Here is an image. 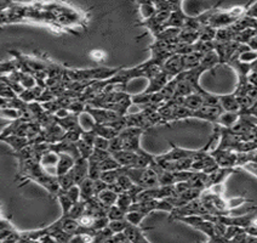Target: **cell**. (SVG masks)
Returning a JSON list of instances; mask_svg holds the SVG:
<instances>
[{"label":"cell","mask_w":257,"mask_h":243,"mask_svg":"<svg viewBox=\"0 0 257 243\" xmlns=\"http://www.w3.org/2000/svg\"><path fill=\"white\" fill-rule=\"evenodd\" d=\"M182 105L188 108V110L193 111V112L200 110V108L204 106L203 93H193L191 95L186 96L182 100Z\"/></svg>","instance_id":"obj_15"},{"label":"cell","mask_w":257,"mask_h":243,"mask_svg":"<svg viewBox=\"0 0 257 243\" xmlns=\"http://www.w3.org/2000/svg\"><path fill=\"white\" fill-rule=\"evenodd\" d=\"M162 69L166 73V74L170 75L171 78H176L177 75L183 72L182 57H181V55H172L170 58H168V60L165 61Z\"/></svg>","instance_id":"obj_7"},{"label":"cell","mask_w":257,"mask_h":243,"mask_svg":"<svg viewBox=\"0 0 257 243\" xmlns=\"http://www.w3.org/2000/svg\"><path fill=\"white\" fill-rule=\"evenodd\" d=\"M179 221L185 222V224L189 225V226L193 227V229L200 231V232L205 233V235L209 237H214L215 233V224L214 222L206 220L203 216L200 215H191V216H183V218L177 219Z\"/></svg>","instance_id":"obj_4"},{"label":"cell","mask_w":257,"mask_h":243,"mask_svg":"<svg viewBox=\"0 0 257 243\" xmlns=\"http://www.w3.org/2000/svg\"><path fill=\"white\" fill-rule=\"evenodd\" d=\"M126 175L135 185L145 190L159 186L157 173L151 167L148 168H126Z\"/></svg>","instance_id":"obj_2"},{"label":"cell","mask_w":257,"mask_h":243,"mask_svg":"<svg viewBox=\"0 0 257 243\" xmlns=\"http://www.w3.org/2000/svg\"><path fill=\"white\" fill-rule=\"evenodd\" d=\"M171 11H157V14L154 16H152L151 19L145 20V21H141L137 26H141V27H145L146 29H148L150 33L153 34L154 37H157L160 32L164 31V26L166 21L170 17Z\"/></svg>","instance_id":"obj_3"},{"label":"cell","mask_w":257,"mask_h":243,"mask_svg":"<svg viewBox=\"0 0 257 243\" xmlns=\"http://www.w3.org/2000/svg\"><path fill=\"white\" fill-rule=\"evenodd\" d=\"M0 98L7 99V100H13V99L17 98L16 94L14 93V90L9 86L5 77H0Z\"/></svg>","instance_id":"obj_25"},{"label":"cell","mask_w":257,"mask_h":243,"mask_svg":"<svg viewBox=\"0 0 257 243\" xmlns=\"http://www.w3.org/2000/svg\"><path fill=\"white\" fill-rule=\"evenodd\" d=\"M118 196L115 192H113L112 190L107 189L104 191H102L100 195L97 196V200L103 204L104 207L110 208L112 206H114L116 203V200H118Z\"/></svg>","instance_id":"obj_19"},{"label":"cell","mask_w":257,"mask_h":243,"mask_svg":"<svg viewBox=\"0 0 257 243\" xmlns=\"http://www.w3.org/2000/svg\"><path fill=\"white\" fill-rule=\"evenodd\" d=\"M214 159L217 163V166L220 168H233L236 167L238 163V153L233 151H227V150H218L216 148L215 151H212L211 153Z\"/></svg>","instance_id":"obj_6"},{"label":"cell","mask_w":257,"mask_h":243,"mask_svg":"<svg viewBox=\"0 0 257 243\" xmlns=\"http://www.w3.org/2000/svg\"><path fill=\"white\" fill-rule=\"evenodd\" d=\"M91 130L96 134V136L104 137V139H107V140L114 139V137H116L119 135V134H120L118 130H115L114 128L109 127V125L95 124V123H93Z\"/></svg>","instance_id":"obj_16"},{"label":"cell","mask_w":257,"mask_h":243,"mask_svg":"<svg viewBox=\"0 0 257 243\" xmlns=\"http://www.w3.org/2000/svg\"><path fill=\"white\" fill-rule=\"evenodd\" d=\"M247 82L251 87L257 92V73H250V75L247 77Z\"/></svg>","instance_id":"obj_39"},{"label":"cell","mask_w":257,"mask_h":243,"mask_svg":"<svg viewBox=\"0 0 257 243\" xmlns=\"http://www.w3.org/2000/svg\"><path fill=\"white\" fill-rule=\"evenodd\" d=\"M11 107V100H7V99L0 98V108Z\"/></svg>","instance_id":"obj_41"},{"label":"cell","mask_w":257,"mask_h":243,"mask_svg":"<svg viewBox=\"0 0 257 243\" xmlns=\"http://www.w3.org/2000/svg\"><path fill=\"white\" fill-rule=\"evenodd\" d=\"M122 150V140L119 137V135L114 137V139L109 140V148H108V152L110 154L115 153V152H119Z\"/></svg>","instance_id":"obj_33"},{"label":"cell","mask_w":257,"mask_h":243,"mask_svg":"<svg viewBox=\"0 0 257 243\" xmlns=\"http://www.w3.org/2000/svg\"><path fill=\"white\" fill-rule=\"evenodd\" d=\"M221 107L223 108L224 112H239L240 113V105L236 100L234 94H224V95H218Z\"/></svg>","instance_id":"obj_13"},{"label":"cell","mask_w":257,"mask_h":243,"mask_svg":"<svg viewBox=\"0 0 257 243\" xmlns=\"http://www.w3.org/2000/svg\"><path fill=\"white\" fill-rule=\"evenodd\" d=\"M206 243H228V239H226L224 237H222V236L215 235L214 237H210L209 241H207Z\"/></svg>","instance_id":"obj_38"},{"label":"cell","mask_w":257,"mask_h":243,"mask_svg":"<svg viewBox=\"0 0 257 243\" xmlns=\"http://www.w3.org/2000/svg\"><path fill=\"white\" fill-rule=\"evenodd\" d=\"M57 160H58V153L49 150L48 152H45L42 157H40L39 163L43 168H46V167H56Z\"/></svg>","instance_id":"obj_24"},{"label":"cell","mask_w":257,"mask_h":243,"mask_svg":"<svg viewBox=\"0 0 257 243\" xmlns=\"http://www.w3.org/2000/svg\"><path fill=\"white\" fill-rule=\"evenodd\" d=\"M71 174L75 181V185H79L89 177V162L85 158H79L75 160L74 166L71 169Z\"/></svg>","instance_id":"obj_8"},{"label":"cell","mask_w":257,"mask_h":243,"mask_svg":"<svg viewBox=\"0 0 257 243\" xmlns=\"http://www.w3.org/2000/svg\"><path fill=\"white\" fill-rule=\"evenodd\" d=\"M57 181H58V185H60V189L62 190V191H67V190H69L72 186L75 185V181L73 179L71 172H68L67 174L57 177Z\"/></svg>","instance_id":"obj_28"},{"label":"cell","mask_w":257,"mask_h":243,"mask_svg":"<svg viewBox=\"0 0 257 243\" xmlns=\"http://www.w3.org/2000/svg\"><path fill=\"white\" fill-rule=\"evenodd\" d=\"M75 158L67 153H58V160L57 165L55 167V171H56V177H60V175L67 174L68 172H71L75 163Z\"/></svg>","instance_id":"obj_12"},{"label":"cell","mask_w":257,"mask_h":243,"mask_svg":"<svg viewBox=\"0 0 257 243\" xmlns=\"http://www.w3.org/2000/svg\"><path fill=\"white\" fill-rule=\"evenodd\" d=\"M223 108L221 107L220 104L217 105H205L200 108V110L195 111L194 116L193 118H198V119H203V121H207L211 122L216 124L220 118V116L223 113Z\"/></svg>","instance_id":"obj_5"},{"label":"cell","mask_w":257,"mask_h":243,"mask_svg":"<svg viewBox=\"0 0 257 243\" xmlns=\"http://www.w3.org/2000/svg\"><path fill=\"white\" fill-rule=\"evenodd\" d=\"M128 226H130V224H128L126 219H121V220H113V221H109V224H108V227H109L110 231H112L114 235L115 233H122Z\"/></svg>","instance_id":"obj_29"},{"label":"cell","mask_w":257,"mask_h":243,"mask_svg":"<svg viewBox=\"0 0 257 243\" xmlns=\"http://www.w3.org/2000/svg\"><path fill=\"white\" fill-rule=\"evenodd\" d=\"M66 193H67V196H68V197L71 198V201L74 204L78 203L79 201H81L80 200V190H79V186L78 185L72 186L71 189L67 190Z\"/></svg>","instance_id":"obj_34"},{"label":"cell","mask_w":257,"mask_h":243,"mask_svg":"<svg viewBox=\"0 0 257 243\" xmlns=\"http://www.w3.org/2000/svg\"><path fill=\"white\" fill-rule=\"evenodd\" d=\"M250 4L251 3L245 5H240V7L227 9V10H221V9L217 8L215 10V13L210 16L207 25L215 29L229 27V26H232L233 23H235L239 19H241V17L246 14V10Z\"/></svg>","instance_id":"obj_1"},{"label":"cell","mask_w":257,"mask_h":243,"mask_svg":"<svg viewBox=\"0 0 257 243\" xmlns=\"http://www.w3.org/2000/svg\"><path fill=\"white\" fill-rule=\"evenodd\" d=\"M174 78H171L170 75H168L166 73L163 71L159 73V74H157L156 77H153L152 79H150V84H148L147 89L145 90V92H142V94H156V93H159L160 90L164 88L166 84L169 83V82L172 80Z\"/></svg>","instance_id":"obj_9"},{"label":"cell","mask_w":257,"mask_h":243,"mask_svg":"<svg viewBox=\"0 0 257 243\" xmlns=\"http://www.w3.org/2000/svg\"><path fill=\"white\" fill-rule=\"evenodd\" d=\"M39 242L40 243H58L56 239H55L54 237H51V236H44L39 239Z\"/></svg>","instance_id":"obj_40"},{"label":"cell","mask_w":257,"mask_h":243,"mask_svg":"<svg viewBox=\"0 0 257 243\" xmlns=\"http://www.w3.org/2000/svg\"><path fill=\"white\" fill-rule=\"evenodd\" d=\"M93 148L108 151V148H109V140L104 139V137H101V136H96L95 142H93Z\"/></svg>","instance_id":"obj_35"},{"label":"cell","mask_w":257,"mask_h":243,"mask_svg":"<svg viewBox=\"0 0 257 243\" xmlns=\"http://www.w3.org/2000/svg\"><path fill=\"white\" fill-rule=\"evenodd\" d=\"M107 189H108V184L104 183V181H102L101 179L93 181V192H95V197H97L102 191H104V190Z\"/></svg>","instance_id":"obj_36"},{"label":"cell","mask_w":257,"mask_h":243,"mask_svg":"<svg viewBox=\"0 0 257 243\" xmlns=\"http://www.w3.org/2000/svg\"><path fill=\"white\" fill-rule=\"evenodd\" d=\"M112 156L116 162L119 163V166L122 167V168H134L136 165V159H137L136 152L121 150L119 152H115V153H113Z\"/></svg>","instance_id":"obj_11"},{"label":"cell","mask_w":257,"mask_h":243,"mask_svg":"<svg viewBox=\"0 0 257 243\" xmlns=\"http://www.w3.org/2000/svg\"><path fill=\"white\" fill-rule=\"evenodd\" d=\"M116 184H118L119 187H120V189L122 190V192L128 191V190H130L131 187L135 185V184H134L133 181H131L130 178H128L127 175H126V171H125L124 174H122L118 180H116Z\"/></svg>","instance_id":"obj_32"},{"label":"cell","mask_w":257,"mask_h":243,"mask_svg":"<svg viewBox=\"0 0 257 243\" xmlns=\"http://www.w3.org/2000/svg\"><path fill=\"white\" fill-rule=\"evenodd\" d=\"M58 203L61 204V209H62V215H68L69 210L72 209V207L74 206V203L71 201V198L67 196L66 191H62L61 190L60 192H58V195L56 196Z\"/></svg>","instance_id":"obj_22"},{"label":"cell","mask_w":257,"mask_h":243,"mask_svg":"<svg viewBox=\"0 0 257 243\" xmlns=\"http://www.w3.org/2000/svg\"><path fill=\"white\" fill-rule=\"evenodd\" d=\"M181 57H182L183 72H185V71H189V69L197 68V67L200 64L201 58L204 57V55L198 51H193V52H189V54L181 55Z\"/></svg>","instance_id":"obj_14"},{"label":"cell","mask_w":257,"mask_h":243,"mask_svg":"<svg viewBox=\"0 0 257 243\" xmlns=\"http://www.w3.org/2000/svg\"><path fill=\"white\" fill-rule=\"evenodd\" d=\"M140 15H141L142 17V21H145V20H148L151 19L152 16H154V15L157 14V8H156V4L152 2H146V3H140Z\"/></svg>","instance_id":"obj_21"},{"label":"cell","mask_w":257,"mask_h":243,"mask_svg":"<svg viewBox=\"0 0 257 243\" xmlns=\"http://www.w3.org/2000/svg\"><path fill=\"white\" fill-rule=\"evenodd\" d=\"M0 118L9 119V121L15 122L19 121V119H22V115L19 110L13 107H5L0 108Z\"/></svg>","instance_id":"obj_26"},{"label":"cell","mask_w":257,"mask_h":243,"mask_svg":"<svg viewBox=\"0 0 257 243\" xmlns=\"http://www.w3.org/2000/svg\"><path fill=\"white\" fill-rule=\"evenodd\" d=\"M134 204V201L133 198H131V196L128 195L127 192H122L120 195L118 196V200H116V203L115 206H118L120 209L124 210V212H128V209H130V207Z\"/></svg>","instance_id":"obj_27"},{"label":"cell","mask_w":257,"mask_h":243,"mask_svg":"<svg viewBox=\"0 0 257 243\" xmlns=\"http://www.w3.org/2000/svg\"><path fill=\"white\" fill-rule=\"evenodd\" d=\"M239 117H240V113L239 112H223L220 116V118H218L216 124L223 128H230L235 124Z\"/></svg>","instance_id":"obj_18"},{"label":"cell","mask_w":257,"mask_h":243,"mask_svg":"<svg viewBox=\"0 0 257 243\" xmlns=\"http://www.w3.org/2000/svg\"><path fill=\"white\" fill-rule=\"evenodd\" d=\"M118 168H121L120 166H119V163L116 162V160L113 158V156H109L106 159L103 160V162H101L100 165V169L101 172H108V171H114V169H118Z\"/></svg>","instance_id":"obj_31"},{"label":"cell","mask_w":257,"mask_h":243,"mask_svg":"<svg viewBox=\"0 0 257 243\" xmlns=\"http://www.w3.org/2000/svg\"><path fill=\"white\" fill-rule=\"evenodd\" d=\"M125 215H126V212L120 209L118 206H112L108 209L107 212V218L109 219V221L113 220H121V219H125Z\"/></svg>","instance_id":"obj_30"},{"label":"cell","mask_w":257,"mask_h":243,"mask_svg":"<svg viewBox=\"0 0 257 243\" xmlns=\"http://www.w3.org/2000/svg\"><path fill=\"white\" fill-rule=\"evenodd\" d=\"M235 173L233 168H218L211 174H207V189L216 185H223L224 180L229 177L230 174Z\"/></svg>","instance_id":"obj_10"},{"label":"cell","mask_w":257,"mask_h":243,"mask_svg":"<svg viewBox=\"0 0 257 243\" xmlns=\"http://www.w3.org/2000/svg\"><path fill=\"white\" fill-rule=\"evenodd\" d=\"M90 56H91L93 61H97V62H100V61L103 60L104 52L102 50H93L92 52H90Z\"/></svg>","instance_id":"obj_37"},{"label":"cell","mask_w":257,"mask_h":243,"mask_svg":"<svg viewBox=\"0 0 257 243\" xmlns=\"http://www.w3.org/2000/svg\"><path fill=\"white\" fill-rule=\"evenodd\" d=\"M17 69H19V62L15 58L10 61H0V77H7Z\"/></svg>","instance_id":"obj_23"},{"label":"cell","mask_w":257,"mask_h":243,"mask_svg":"<svg viewBox=\"0 0 257 243\" xmlns=\"http://www.w3.org/2000/svg\"><path fill=\"white\" fill-rule=\"evenodd\" d=\"M78 186H79V190H80L81 201L87 202L91 200V198L95 197V192H93V180L86 178V179L81 181Z\"/></svg>","instance_id":"obj_17"},{"label":"cell","mask_w":257,"mask_h":243,"mask_svg":"<svg viewBox=\"0 0 257 243\" xmlns=\"http://www.w3.org/2000/svg\"><path fill=\"white\" fill-rule=\"evenodd\" d=\"M125 171H126V168H118V169H114V171H108V172H103L101 174L100 179L102 181H104V183L108 184V185H110V184H114L116 183V180L119 179V178L121 177L122 174H124Z\"/></svg>","instance_id":"obj_20"}]
</instances>
